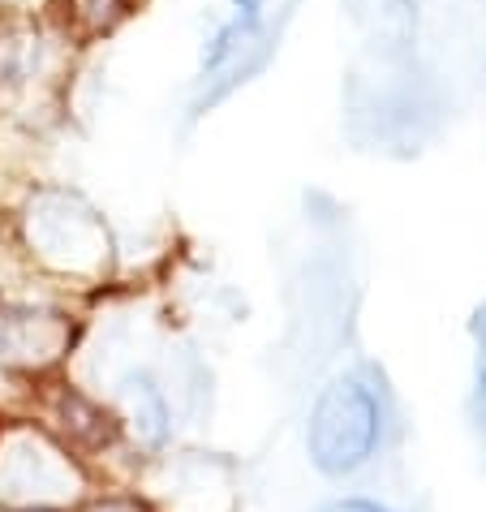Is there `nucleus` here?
<instances>
[{
	"label": "nucleus",
	"mask_w": 486,
	"mask_h": 512,
	"mask_svg": "<svg viewBox=\"0 0 486 512\" xmlns=\"http://www.w3.org/2000/svg\"><path fill=\"white\" fill-rule=\"evenodd\" d=\"M117 422L147 452H164L168 435H173V409H168L160 383L151 375H125L117 388Z\"/></svg>",
	"instance_id": "obj_6"
},
{
	"label": "nucleus",
	"mask_w": 486,
	"mask_h": 512,
	"mask_svg": "<svg viewBox=\"0 0 486 512\" xmlns=\"http://www.w3.org/2000/svg\"><path fill=\"white\" fill-rule=\"evenodd\" d=\"M151 512H237L233 469L207 452H181L160 461V482L142 495Z\"/></svg>",
	"instance_id": "obj_5"
},
{
	"label": "nucleus",
	"mask_w": 486,
	"mask_h": 512,
	"mask_svg": "<svg viewBox=\"0 0 486 512\" xmlns=\"http://www.w3.org/2000/svg\"><path fill=\"white\" fill-rule=\"evenodd\" d=\"M26 241L52 272L99 280L108 272L112 241L95 211L69 190H44L26 211Z\"/></svg>",
	"instance_id": "obj_3"
},
{
	"label": "nucleus",
	"mask_w": 486,
	"mask_h": 512,
	"mask_svg": "<svg viewBox=\"0 0 486 512\" xmlns=\"http://www.w3.org/2000/svg\"><path fill=\"white\" fill-rule=\"evenodd\" d=\"M474 336H478V375H474V426L486 439V306L474 315Z\"/></svg>",
	"instance_id": "obj_9"
},
{
	"label": "nucleus",
	"mask_w": 486,
	"mask_h": 512,
	"mask_svg": "<svg viewBox=\"0 0 486 512\" xmlns=\"http://www.w3.org/2000/svg\"><path fill=\"white\" fill-rule=\"evenodd\" d=\"M39 56V35L22 22H0V82H18Z\"/></svg>",
	"instance_id": "obj_8"
},
{
	"label": "nucleus",
	"mask_w": 486,
	"mask_h": 512,
	"mask_svg": "<svg viewBox=\"0 0 486 512\" xmlns=\"http://www.w3.org/2000/svg\"><path fill=\"white\" fill-rule=\"evenodd\" d=\"M319 512H392V508L379 504V500H370V495H340V500L323 504Z\"/></svg>",
	"instance_id": "obj_11"
},
{
	"label": "nucleus",
	"mask_w": 486,
	"mask_h": 512,
	"mask_svg": "<svg viewBox=\"0 0 486 512\" xmlns=\"http://www.w3.org/2000/svg\"><path fill=\"white\" fill-rule=\"evenodd\" d=\"M78 512H151V504L142 495H95V500H82Z\"/></svg>",
	"instance_id": "obj_10"
},
{
	"label": "nucleus",
	"mask_w": 486,
	"mask_h": 512,
	"mask_svg": "<svg viewBox=\"0 0 486 512\" xmlns=\"http://www.w3.org/2000/svg\"><path fill=\"white\" fill-rule=\"evenodd\" d=\"M52 418L61 422V435H56V439H61L69 452H78V448H108L112 439H117V431H121L117 418L104 414L95 401H87V396L74 392V388L56 392Z\"/></svg>",
	"instance_id": "obj_7"
},
{
	"label": "nucleus",
	"mask_w": 486,
	"mask_h": 512,
	"mask_svg": "<svg viewBox=\"0 0 486 512\" xmlns=\"http://www.w3.org/2000/svg\"><path fill=\"white\" fill-rule=\"evenodd\" d=\"M87 500V469L39 422L0 426V512H69Z\"/></svg>",
	"instance_id": "obj_2"
},
{
	"label": "nucleus",
	"mask_w": 486,
	"mask_h": 512,
	"mask_svg": "<svg viewBox=\"0 0 486 512\" xmlns=\"http://www.w3.org/2000/svg\"><path fill=\"white\" fill-rule=\"evenodd\" d=\"M74 345V323L52 306H0V366L18 375H44Z\"/></svg>",
	"instance_id": "obj_4"
},
{
	"label": "nucleus",
	"mask_w": 486,
	"mask_h": 512,
	"mask_svg": "<svg viewBox=\"0 0 486 512\" xmlns=\"http://www.w3.org/2000/svg\"><path fill=\"white\" fill-rule=\"evenodd\" d=\"M388 426V388L370 366H357L314 396L306 418V457L323 478H353L379 457Z\"/></svg>",
	"instance_id": "obj_1"
}]
</instances>
